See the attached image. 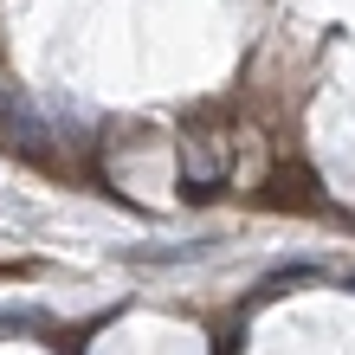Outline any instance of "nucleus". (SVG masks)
<instances>
[{"label":"nucleus","instance_id":"7ed1b4c3","mask_svg":"<svg viewBox=\"0 0 355 355\" xmlns=\"http://www.w3.org/2000/svg\"><path fill=\"white\" fill-rule=\"evenodd\" d=\"M297 278H317V265H291V271H271V278L259 284V297H278L284 284H297Z\"/></svg>","mask_w":355,"mask_h":355},{"label":"nucleus","instance_id":"20e7f679","mask_svg":"<svg viewBox=\"0 0 355 355\" xmlns=\"http://www.w3.org/2000/svg\"><path fill=\"white\" fill-rule=\"evenodd\" d=\"M343 284H349V291H355V271H349V278H343Z\"/></svg>","mask_w":355,"mask_h":355},{"label":"nucleus","instance_id":"f257e3e1","mask_svg":"<svg viewBox=\"0 0 355 355\" xmlns=\"http://www.w3.org/2000/svg\"><path fill=\"white\" fill-rule=\"evenodd\" d=\"M0 130H7V142H13L19 155H46V123H39V116H26L13 97L0 103Z\"/></svg>","mask_w":355,"mask_h":355},{"label":"nucleus","instance_id":"f03ea898","mask_svg":"<svg viewBox=\"0 0 355 355\" xmlns=\"http://www.w3.org/2000/svg\"><path fill=\"white\" fill-rule=\"evenodd\" d=\"M214 252V239H194V245H136V265H181V259H207Z\"/></svg>","mask_w":355,"mask_h":355}]
</instances>
